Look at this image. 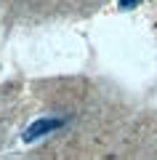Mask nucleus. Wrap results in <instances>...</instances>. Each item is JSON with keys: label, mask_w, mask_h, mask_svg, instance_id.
Instances as JSON below:
<instances>
[{"label": "nucleus", "mask_w": 157, "mask_h": 160, "mask_svg": "<svg viewBox=\"0 0 157 160\" xmlns=\"http://www.w3.org/2000/svg\"><path fill=\"white\" fill-rule=\"evenodd\" d=\"M69 120L67 118H40V120H35L32 126L24 131V144H35L37 139H43V136H48V133H53V131H61L64 126H67Z\"/></svg>", "instance_id": "1"}, {"label": "nucleus", "mask_w": 157, "mask_h": 160, "mask_svg": "<svg viewBox=\"0 0 157 160\" xmlns=\"http://www.w3.org/2000/svg\"><path fill=\"white\" fill-rule=\"evenodd\" d=\"M139 3H144V0H120V8H123V11H130V8H136Z\"/></svg>", "instance_id": "2"}]
</instances>
